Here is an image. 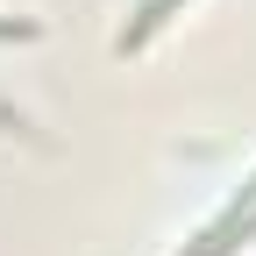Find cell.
<instances>
[{"label":"cell","instance_id":"1","mask_svg":"<svg viewBox=\"0 0 256 256\" xmlns=\"http://www.w3.org/2000/svg\"><path fill=\"white\" fill-rule=\"evenodd\" d=\"M171 8H178V0H142V14H136V28H128V36H121V50H142V43L156 36V28L171 22Z\"/></svg>","mask_w":256,"mask_h":256},{"label":"cell","instance_id":"2","mask_svg":"<svg viewBox=\"0 0 256 256\" xmlns=\"http://www.w3.org/2000/svg\"><path fill=\"white\" fill-rule=\"evenodd\" d=\"M249 235H256V206H249V220H235V228H228V235H206L200 249H192V256H228V249H242Z\"/></svg>","mask_w":256,"mask_h":256}]
</instances>
